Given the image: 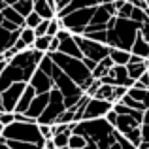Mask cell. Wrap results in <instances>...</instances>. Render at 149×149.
Returning <instances> with one entry per match:
<instances>
[{
	"instance_id": "1",
	"label": "cell",
	"mask_w": 149,
	"mask_h": 149,
	"mask_svg": "<svg viewBox=\"0 0 149 149\" xmlns=\"http://www.w3.org/2000/svg\"><path fill=\"white\" fill-rule=\"evenodd\" d=\"M138 34H140V25L136 21L113 17V21L108 26V45L113 49L130 51Z\"/></svg>"
},
{
	"instance_id": "2",
	"label": "cell",
	"mask_w": 149,
	"mask_h": 149,
	"mask_svg": "<svg viewBox=\"0 0 149 149\" xmlns=\"http://www.w3.org/2000/svg\"><path fill=\"white\" fill-rule=\"evenodd\" d=\"M53 62L70 77L74 79L77 85H79L83 91H87L93 83H95V77H93V72L83 64V58H74L68 57V55H62V53H49Z\"/></svg>"
},
{
	"instance_id": "3",
	"label": "cell",
	"mask_w": 149,
	"mask_h": 149,
	"mask_svg": "<svg viewBox=\"0 0 149 149\" xmlns=\"http://www.w3.org/2000/svg\"><path fill=\"white\" fill-rule=\"evenodd\" d=\"M2 136L6 140H13V142H26V143L45 147V138L42 136L38 123H19V121H15L10 127L4 128Z\"/></svg>"
},
{
	"instance_id": "4",
	"label": "cell",
	"mask_w": 149,
	"mask_h": 149,
	"mask_svg": "<svg viewBox=\"0 0 149 149\" xmlns=\"http://www.w3.org/2000/svg\"><path fill=\"white\" fill-rule=\"evenodd\" d=\"M96 8H98V6H96ZM96 8H83V10H76V11H72V13L64 15V17L61 19L62 29L70 30L74 36H76V34H77V36H83L85 29L91 25L93 17H95Z\"/></svg>"
},
{
	"instance_id": "5",
	"label": "cell",
	"mask_w": 149,
	"mask_h": 149,
	"mask_svg": "<svg viewBox=\"0 0 149 149\" xmlns=\"http://www.w3.org/2000/svg\"><path fill=\"white\" fill-rule=\"evenodd\" d=\"M74 38H76L77 45H79L81 53H83V58H91L95 62H100L106 57H109V53H111V47L106 44H98L95 40H89L85 36H77V34Z\"/></svg>"
},
{
	"instance_id": "6",
	"label": "cell",
	"mask_w": 149,
	"mask_h": 149,
	"mask_svg": "<svg viewBox=\"0 0 149 149\" xmlns=\"http://www.w3.org/2000/svg\"><path fill=\"white\" fill-rule=\"evenodd\" d=\"M66 111V104H64V96L58 89L51 91V98H49V106L44 111V115L38 119V125H55L57 119Z\"/></svg>"
},
{
	"instance_id": "7",
	"label": "cell",
	"mask_w": 149,
	"mask_h": 149,
	"mask_svg": "<svg viewBox=\"0 0 149 149\" xmlns=\"http://www.w3.org/2000/svg\"><path fill=\"white\" fill-rule=\"evenodd\" d=\"M26 87H29V83L19 81V83H13L10 89H6V91L2 93V109L4 111L15 113L17 104H19V100H21V96H23V93H25Z\"/></svg>"
},
{
	"instance_id": "8",
	"label": "cell",
	"mask_w": 149,
	"mask_h": 149,
	"mask_svg": "<svg viewBox=\"0 0 149 149\" xmlns=\"http://www.w3.org/2000/svg\"><path fill=\"white\" fill-rule=\"evenodd\" d=\"M113 109V102L108 100H98V98H91L85 108V115L83 121H93V119H106L109 111Z\"/></svg>"
},
{
	"instance_id": "9",
	"label": "cell",
	"mask_w": 149,
	"mask_h": 149,
	"mask_svg": "<svg viewBox=\"0 0 149 149\" xmlns=\"http://www.w3.org/2000/svg\"><path fill=\"white\" fill-rule=\"evenodd\" d=\"M29 85H32L34 87V91L38 93V95H47V93H51L55 89V85H53V79L47 76V74H44L40 68L36 70V74L32 76V79H30V83Z\"/></svg>"
},
{
	"instance_id": "10",
	"label": "cell",
	"mask_w": 149,
	"mask_h": 149,
	"mask_svg": "<svg viewBox=\"0 0 149 149\" xmlns=\"http://www.w3.org/2000/svg\"><path fill=\"white\" fill-rule=\"evenodd\" d=\"M49 98H51V93H47V95H36V98L32 100V104H30L29 111H26L25 115H29L30 119L38 121L42 115H44V111L47 109V106H49Z\"/></svg>"
},
{
	"instance_id": "11",
	"label": "cell",
	"mask_w": 149,
	"mask_h": 149,
	"mask_svg": "<svg viewBox=\"0 0 149 149\" xmlns=\"http://www.w3.org/2000/svg\"><path fill=\"white\" fill-rule=\"evenodd\" d=\"M19 38H21V30L11 32V30L0 26V57H4V53H6V51H10L11 47H13V45L17 44Z\"/></svg>"
},
{
	"instance_id": "12",
	"label": "cell",
	"mask_w": 149,
	"mask_h": 149,
	"mask_svg": "<svg viewBox=\"0 0 149 149\" xmlns=\"http://www.w3.org/2000/svg\"><path fill=\"white\" fill-rule=\"evenodd\" d=\"M142 127V123H140L138 119H134L132 115H119V119H117V125H115V130L119 132V134L127 136L130 130H134V128H140Z\"/></svg>"
},
{
	"instance_id": "13",
	"label": "cell",
	"mask_w": 149,
	"mask_h": 149,
	"mask_svg": "<svg viewBox=\"0 0 149 149\" xmlns=\"http://www.w3.org/2000/svg\"><path fill=\"white\" fill-rule=\"evenodd\" d=\"M58 53L68 55V57H74V58H83V53H81V49H79V45H77V42H76L74 36H70V38H66V40L61 42Z\"/></svg>"
},
{
	"instance_id": "14",
	"label": "cell",
	"mask_w": 149,
	"mask_h": 149,
	"mask_svg": "<svg viewBox=\"0 0 149 149\" xmlns=\"http://www.w3.org/2000/svg\"><path fill=\"white\" fill-rule=\"evenodd\" d=\"M104 2H106V0H72V4H70L64 11H61L57 17L62 19L64 15L72 13V11H76V10H83V8H96V6H100V4H104Z\"/></svg>"
},
{
	"instance_id": "15",
	"label": "cell",
	"mask_w": 149,
	"mask_h": 149,
	"mask_svg": "<svg viewBox=\"0 0 149 149\" xmlns=\"http://www.w3.org/2000/svg\"><path fill=\"white\" fill-rule=\"evenodd\" d=\"M32 2H34V11H36L42 19L51 21V19L57 17V10L49 4V0H32Z\"/></svg>"
},
{
	"instance_id": "16",
	"label": "cell",
	"mask_w": 149,
	"mask_h": 149,
	"mask_svg": "<svg viewBox=\"0 0 149 149\" xmlns=\"http://www.w3.org/2000/svg\"><path fill=\"white\" fill-rule=\"evenodd\" d=\"M130 53L134 55V57H140V58H143V61H149V40H146L142 34H138V38H136Z\"/></svg>"
},
{
	"instance_id": "17",
	"label": "cell",
	"mask_w": 149,
	"mask_h": 149,
	"mask_svg": "<svg viewBox=\"0 0 149 149\" xmlns=\"http://www.w3.org/2000/svg\"><path fill=\"white\" fill-rule=\"evenodd\" d=\"M36 95H38V93L34 91V87H32V85H29V87L25 89V93H23L21 100H19L15 113H26V111H29V108H30V104H32V100L36 98Z\"/></svg>"
},
{
	"instance_id": "18",
	"label": "cell",
	"mask_w": 149,
	"mask_h": 149,
	"mask_svg": "<svg viewBox=\"0 0 149 149\" xmlns=\"http://www.w3.org/2000/svg\"><path fill=\"white\" fill-rule=\"evenodd\" d=\"M2 15H4V19H6V21H10V23H13V25H17L19 29H25V26H26V19L23 17V15L19 13L15 8L6 6V8L2 10Z\"/></svg>"
},
{
	"instance_id": "19",
	"label": "cell",
	"mask_w": 149,
	"mask_h": 149,
	"mask_svg": "<svg viewBox=\"0 0 149 149\" xmlns=\"http://www.w3.org/2000/svg\"><path fill=\"white\" fill-rule=\"evenodd\" d=\"M127 68H128V74H130L132 79L138 81L140 77L143 76V74L149 72V62H147V61H142V62H130Z\"/></svg>"
},
{
	"instance_id": "20",
	"label": "cell",
	"mask_w": 149,
	"mask_h": 149,
	"mask_svg": "<svg viewBox=\"0 0 149 149\" xmlns=\"http://www.w3.org/2000/svg\"><path fill=\"white\" fill-rule=\"evenodd\" d=\"M109 58H111L117 66H128V62H130V58H132V53L130 51H125V49H113L111 47Z\"/></svg>"
},
{
	"instance_id": "21",
	"label": "cell",
	"mask_w": 149,
	"mask_h": 149,
	"mask_svg": "<svg viewBox=\"0 0 149 149\" xmlns=\"http://www.w3.org/2000/svg\"><path fill=\"white\" fill-rule=\"evenodd\" d=\"M95 98L108 100V102H113V104H115V87H113V85H104V83H102L100 89L96 91Z\"/></svg>"
},
{
	"instance_id": "22",
	"label": "cell",
	"mask_w": 149,
	"mask_h": 149,
	"mask_svg": "<svg viewBox=\"0 0 149 149\" xmlns=\"http://www.w3.org/2000/svg\"><path fill=\"white\" fill-rule=\"evenodd\" d=\"M70 136H72V130L57 132V134L53 136V142H55V146H57V149H64V147H68V143H70Z\"/></svg>"
},
{
	"instance_id": "23",
	"label": "cell",
	"mask_w": 149,
	"mask_h": 149,
	"mask_svg": "<svg viewBox=\"0 0 149 149\" xmlns=\"http://www.w3.org/2000/svg\"><path fill=\"white\" fill-rule=\"evenodd\" d=\"M36 32H34V29H29V26H25V29H21V40L25 42L26 45H29L30 49H34V44H36Z\"/></svg>"
},
{
	"instance_id": "24",
	"label": "cell",
	"mask_w": 149,
	"mask_h": 149,
	"mask_svg": "<svg viewBox=\"0 0 149 149\" xmlns=\"http://www.w3.org/2000/svg\"><path fill=\"white\" fill-rule=\"evenodd\" d=\"M87 138L85 136H79V134H74L72 132V136H70V143H68V147L70 149H85L87 147Z\"/></svg>"
},
{
	"instance_id": "25",
	"label": "cell",
	"mask_w": 149,
	"mask_h": 149,
	"mask_svg": "<svg viewBox=\"0 0 149 149\" xmlns=\"http://www.w3.org/2000/svg\"><path fill=\"white\" fill-rule=\"evenodd\" d=\"M51 36H40L36 38V44H34V49L42 51V53H49V45H51Z\"/></svg>"
},
{
	"instance_id": "26",
	"label": "cell",
	"mask_w": 149,
	"mask_h": 149,
	"mask_svg": "<svg viewBox=\"0 0 149 149\" xmlns=\"http://www.w3.org/2000/svg\"><path fill=\"white\" fill-rule=\"evenodd\" d=\"M125 138H127L128 142L132 143V146L140 147V146H142V127H140V128H134V130H130L127 136H125Z\"/></svg>"
},
{
	"instance_id": "27",
	"label": "cell",
	"mask_w": 149,
	"mask_h": 149,
	"mask_svg": "<svg viewBox=\"0 0 149 149\" xmlns=\"http://www.w3.org/2000/svg\"><path fill=\"white\" fill-rule=\"evenodd\" d=\"M42 21H44V19H42L36 11H32L30 15H26V26H29V29H34V30H36L38 26H40Z\"/></svg>"
},
{
	"instance_id": "28",
	"label": "cell",
	"mask_w": 149,
	"mask_h": 149,
	"mask_svg": "<svg viewBox=\"0 0 149 149\" xmlns=\"http://www.w3.org/2000/svg\"><path fill=\"white\" fill-rule=\"evenodd\" d=\"M0 123H2L4 127H10L11 123H15V113H11V111H2V113H0Z\"/></svg>"
},
{
	"instance_id": "29",
	"label": "cell",
	"mask_w": 149,
	"mask_h": 149,
	"mask_svg": "<svg viewBox=\"0 0 149 149\" xmlns=\"http://www.w3.org/2000/svg\"><path fill=\"white\" fill-rule=\"evenodd\" d=\"M40 132L45 140H53L55 132H53V125H40Z\"/></svg>"
},
{
	"instance_id": "30",
	"label": "cell",
	"mask_w": 149,
	"mask_h": 149,
	"mask_svg": "<svg viewBox=\"0 0 149 149\" xmlns=\"http://www.w3.org/2000/svg\"><path fill=\"white\" fill-rule=\"evenodd\" d=\"M49 23H51V21H47V19H44V21L40 23V26H38V29L34 30L38 38H40V36H47V30H49Z\"/></svg>"
},
{
	"instance_id": "31",
	"label": "cell",
	"mask_w": 149,
	"mask_h": 149,
	"mask_svg": "<svg viewBox=\"0 0 149 149\" xmlns=\"http://www.w3.org/2000/svg\"><path fill=\"white\" fill-rule=\"evenodd\" d=\"M134 87H138V89H149V72L143 74L138 81H134Z\"/></svg>"
},
{
	"instance_id": "32",
	"label": "cell",
	"mask_w": 149,
	"mask_h": 149,
	"mask_svg": "<svg viewBox=\"0 0 149 149\" xmlns=\"http://www.w3.org/2000/svg\"><path fill=\"white\" fill-rule=\"evenodd\" d=\"M55 4H57V15H58L61 11H64L72 4V0H55Z\"/></svg>"
},
{
	"instance_id": "33",
	"label": "cell",
	"mask_w": 149,
	"mask_h": 149,
	"mask_svg": "<svg viewBox=\"0 0 149 149\" xmlns=\"http://www.w3.org/2000/svg\"><path fill=\"white\" fill-rule=\"evenodd\" d=\"M117 119H119V115L115 113V109H111V111H109L108 115H106V121H108V123L111 125V127H115V125H117Z\"/></svg>"
},
{
	"instance_id": "34",
	"label": "cell",
	"mask_w": 149,
	"mask_h": 149,
	"mask_svg": "<svg viewBox=\"0 0 149 149\" xmlns=\"http://www.w3.org/2000/svg\"><path fill=\"white\" fill-rule=\"evenodd\" d=\"M142 143H149V125H142Z\"/></svg>"
},
{
	"instance_id": "35",
	"label": "cell",
	"mask_w": 149,
	"mask_h": 149,
	"mask_svg": "<svg viewBox=\"0 0 149 149\" xmlns=\"http://www.w3.org/2000/svg\"><path fill=\"white\" fill-rule=\"evenodd\" d=\"M83 64H85V66H87V68H89V70H91V72H93V70H95L96 66H98V62L91 61V58H83Z\"/></svg>"
},
{
	"instance_id": "36",
	"label": "cell",
	"mask_w": 149,
	"mask_h": 149,
	"mask_svg": "<svg viewBox=\"0 0 149 149\" xmlns=\"http://www.w3.org/2000/svg\"><path fill=\"white\" fill-rule=\"evenodd\" d=\"M0 149H11L10 146H8V140L4 138V136H2V138H0Z\"/></svg>"
},
{
	"instance_id": "37",
	"label": "cell",
	"mask_w": 149,
	"mask_h": 149,
	"mask_svg": "<svg viewBox=\"0 0 149 149\" xmlns=\"http://www.w3.org/2000/svg\"><path fill=\"white\" fill-rule=\"evenodd\" d=\"M44 149H57V146H55L53 140H45V147Z\"/></svg>"
},
{
	"instance_id": "38",
	"label": "cell",
	"mask_w": 149,
	"mask_h": 149,
	"mask_svg": "<svg viewBox=\"0 0 149 149\" xmlns=\"http://www.w3.org/2000/svg\"><path fill=\"white\" fill-rule=\"evenodd\" d=\"M4 4H6V6H17L19 2H23V0H2Z\"/></svg>"
},
{
	"instance_id": "39",
	"label": "cell",
	"mask_w": 149,
	"mask_h": 149,
	"mask_svg": "<svg viewBox=\"0 0 149 149\" xmlns=\"http://www.w3.org/2000/svg\"><path fill=\"white\" fill-rule=\"evenodd\" d=\"M142 125H149V109H146L143 111V123Z\"/></svg>"
},
{
	"instance_id": "40",
	"label": "cell",
	"mask_w": 149,
	"mask_h": 149,
	"mask_svg": "<svg viewBox=\"0 0 149 149\" xmlns=\"http://www.w3.org/2000/svg\"><path fill=\"white\" fill-rule=\"evenodd\" d=\"M117 136H119V134H117ZM111 149H123V147H121V143H119V140H117V142L111 146Z\"/></svg>"
},
{
	"instance_id": "41",
	"label": "cell",
	"mask_w": 149,
	"mask_h": 149,
	"mask_svg": "<svg viewBox=\"0 0 149 149\" xmlns=\"http://www.w3.org/2000/svg\"><path fill=\"white\" fill-rule=\"evenodd\" d=\"M4 109H2V93H0V113H2Z\"/></svg>"
},
{
	"instance_id": "42",
	"label": "cell",
	"mask_w": 149,
	"mask_h": 149,
	"mask_svg": "<svg viewBox=\"0 0 149 149\" xmlns=\"http://www.w3.org/2000/svg\"><path fill=\"white\" fill-rule=\"evenodd\" d=\"M4 8H6V4H4V2H2V0H0V11H2V10H4Z\"/></svg>"
},
{
	"instance_id": "43",
	"label": "cell",
	"mask_w": 149,
	"mask_h": 149,
	"mask_svg": "<svg viewBox=\"0 0 149 149\" xmlns=\"http://www.w3.org/2000/svg\"><path fill=\"white\" fill-rule=\"evenodd\" d=\"M4 128H6V127H4V125L0 123V134H2V132H4Z\"/></svg>"
},
{
	"instance_id": "44",
	"label": "cell",
	"mask_w": 149,
	"mask_h": 149,
	"mask_svg": "<svg viewBox=\"0 0 149 149\" xmlns=\"http://www.w3.org/2000/svg\"><path fill=\"white\" fill-rule=\"evenodd\" d=\"M147 8H149V2H147Z\"/></svg>"
},
{
	"instance_id": "45",
	"label": "cell",
	"mask_w": 149,
	"mask_h": 149,
	"mask_svg": "<svg viewBox=\"0 0 149 149\" xmlns=\"http://www.w3.org/2000/svg\"><path fill=\"white\" fill-rule=\"evenodd\" d=\"M64 149H70V147H64Z\"/></svg>"
},
{
	"instance_id": "46",
	"label": "cell",
	"mask_w": 149,
	"mask_h": 149,
	"mask_svg": "<svg viewBox=\"0 0 149 149\" xmlns=\"http://www.w3.org/2000/svg\"><path fill=\"white\" fill-rule=\"evenodd\" d=\"M0 138H2V134H0Z\"/></svg>"
},
{
	"instance_id": "47",
	"label": "cell",
	"mask_w": 149,
	"mask_h": 149,
	"mask_svg": "<svg viewBox=\"0 0 149 149\" xmlns=\"http://www.w3.org/2000/svg\"><path fill=\"white\" fill-rule=\"evenodd\" d=\"M147 2H149V0H147Z\"/></svg>"
}]
</instances>
